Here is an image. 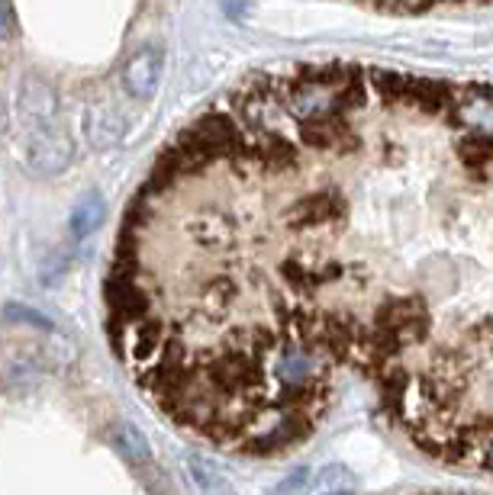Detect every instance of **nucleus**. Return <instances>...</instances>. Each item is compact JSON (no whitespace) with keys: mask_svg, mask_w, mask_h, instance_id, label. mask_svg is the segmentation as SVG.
<instances>
[{"mask_svg":"<svg viewBox=\"0 0 493 495\" xmlns=\"http://www.w3.org/2000/svg\"><path fill=\"white\" fill-rule=\"evenodd\" d=\"M364 7L387 10V14H429V10H452L471 7V4H487V0H355Z\"/></svg>","mask_w":493,"mask_h":495,"instance_id":"obj_5","label":"nucleus"},{"mask_svg":"<svg viewBox=\"0 0 493 495\" xmlns=\"http://www.w3.org/2000/svg\"><path fill=\"white\" fill-rule=\"evenodd\" d=\"M326 495H351V492H326Z\"/></svg>","mask_w":493,"mask_h":495,"instance_id":"obj_11","label":"nucleus"},{"mask_svg":"<svg viewBox=\"0 0 493 495\" xmlns=\"http://www.w3.org/2000/svg\"><path fill=\"white\" fill-rule=\"evenodd\" d=\"M103 305L152 406L233 454L309 438L355 374L416 448L493 473V88L246 77L158 151Z\"/></svg>","mask_w":493,"mask_h":495,"instance_id":"obj_1","label":"nucleus"},{"mask_svg":"<svg viewBox=\"0 0 493 495\" xmlns=\"http://www.w3.org/2000/svg\"><path fill=\"white\" fill-rule=\"evenodd\" d=\"M110 444H113L117 454L126 457L130 463H142V460H149V454H152L149 438H145L132 421H117V425L110 428Z\"/></svg>","mask_w":493,"mask_h":495,"instance_id":"obj_4","label":"nucleus"},{"mask_svg":"<svg viewBox=\"0 0 493 495\" xmlns=\"http://www.w3.org/2000/svg\"><path fill=\"white\" fill-rule=\"evenodd\" d=\"M307 489H309V469H297V473H290L281 486L274 489V495H303Z\"/></svg>","mask_w":493,"mask_h":495,"instance_id":"obj_8","label":"nucleus"},{"mask_svg":"<svg viewBox=\"0 0 493 495\" xmlns=\"http://www.w3.org/2000/svg\"><path fill=\"white\" fill-rule=\"evenodd\" d=\"M349 482H351V473L345 467H339V463L322 469V486H326V492H339V489H345Z\"/></svg>","mask_w":493,"mask_h":495,"instance_id":"obj_9","label":"nucleus"},{"mask_svg":"<svg viewBox=\"0 0 493 495\" xmlns=\"http://www.w3.org/2000/svg\"><path fill=\"white\" fill-rule=\"evenodd\" d=\"M187 469H191V476H194V482H197L200 492H206V495L229 492V482L223 480V473H219L210 460H204V457H187Z\"/></svg>","mask_w":493,"mask_h":495,"instance_id":"obj_6","label":"nucleus"},{"mask_svg":"<svg viewBox=\"0 0 493 495\" xmlns=\"http://www.w3.org/2000/svg\"><path fill=\"white\" fill-rule=\"evenodd\" d=\"M14 33H16L14 0H0V39H10Z\"/></svg>","mask_w":493,"mask_h":495,"instance_id":"obj_10","label":"nucleus"},{"mask_svg":"<svg viewBox=\"0 0 493 495\" xmlns=\"http://www.w3.org/2000/svg\"><path fill=\"white\" fill-rule=\"evenodd\" d=\"M158 81H162V55H158V48H142L123 65V84L132 97L155 94Z\"/></svg>","mask_w":493,"mask_h":495,"instance_id":"obj_3","label":"nucleus"},{"mask_svg":"<svg viewBox=\"0 0 493 495\" xmlns=\"http://www.w3.org/2000/svg\"><path fill=\"white\" fill-rule=\"evenodd\" d=\"M20 119L26 136L20 139V158L33 174H62L75 158L71 139L55 122V94L39 81H29L20 97Z\"/></svg>","mask_w":493,"mask_h":495,"instance_id":"obj_2","label":"nucleus"},{"mask_svg":"<svg viewBox=\"0 0 493 495\" xmlns=\"http://www.w3.org/2000/svg\"><path fill=\"white\" fill-rule=\"evenodd\" d=\"M100 216H103V200L97 197V193H90V197L75 210V216H71V235L88 238L90 232L100 225Z\"/></svg>","mask_w":493,"mask_h":495,"instance_id":"obj_7","label":"nucleus"}]
</instances>
